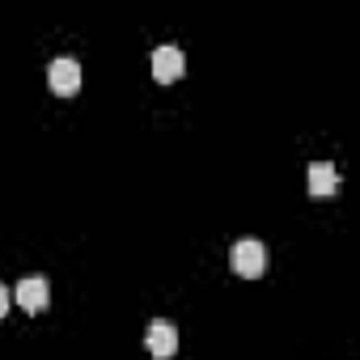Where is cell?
<instances>
[{"mask_svg": "<svg viewBox=\"0 0 360 360\" xmlns=\"http://www.w3.org/2000/svg\"><path fill=\"white\" fill-rule=\"evenodd\" d=\"M229 267H233L242 280H259V276L267 271V246H263L259 238H242V242H233V250H229Z\"/></svg>", "mask_w": 360, "mask_h": 360, "instance_id": "obj_1", "label": "cell"}, {"mask_svg": "<svg viewBox=\"0 0 360 360\" xmlns=\"http://www.w3.org/2000/svg\"><path fill=\"white\" fill-rule=\"evenodd\" d=\"M47 85H51V94L72 98V94L81 89V64H77V60H68V56L51 60V64H47Z\"/></svg>", "mask_w": 360, "mask_h": 360, "instance_id": "obj_2", "label": "cell"}, {"mask_svg": "<svg viewBox=\"0 0 360 360\" xmlns=\"http://www.w3.org/2000/svg\"><path fill=\"white\" fill-rule=\"evenodd\" d=\"M144 343H148V352H153L157 360H169V356L178 352V330H174V322H165V318L148 322V330H144Z\"/></svg>", "mask_w": 360, "mask_h": 360, "instance_id": "obj_3", "label": "cell"}, {"mask_svg": "<svg viewBox=\"0 0 360 360\" xmlns=\"http://www.w3.org/2000/svg\"><path fill=\"white\" fill-rule=\"evenodd\" d=\"M148 64H153V77L161 85H174L178 77H183V68H187V60H183V51H178V47H157Z\"/></svg>", "mask_w": 360, "mask_h": 360, "instance_id": "obj_4", "label": "cell"}, {"mask_svg": "<svg viewBox=\"0 0 360 360\" xmlns=\"http://www.w3.org/2000/svg\"><path fill=\"white\" fill-rule=\"evenodd\" d=\"M13 297H18V305H22L26 314H43V309H47L51 288H47V280H43V276H26V280L13 288Z\"/></svg>", "mask_w": 360, "mask_h": 360, "instance_id": "obj_5", "label": "cell"}, {"mask_svg": "<svg viewBox=\"0 0 360 360\" xmlns=\"http://www.w3.org/2000/svg\"><path fill=\"white\" fill-rule=\"evenodd\" d=\"M339 191V169L330 161H314L309 165V195H335Z\"/></svg>", "mask_w": 360, "mask_h": 360, "instance_id": "obj_6", "label": "cell"}, {"mask_svg": "<svg viewBox=\"0 0 360 360\" xmlns=\"http://www.w3.org/2000/svg\"><path fill=\"white\" fill-rule=\"evenodd\" d=\"M5 314H9V288L0 284V318H5Z\"/></svg>", "mask_w": 360, "mask_h": 360, "instance_id": "obj_7", "label": "cell"}]
</instances>
